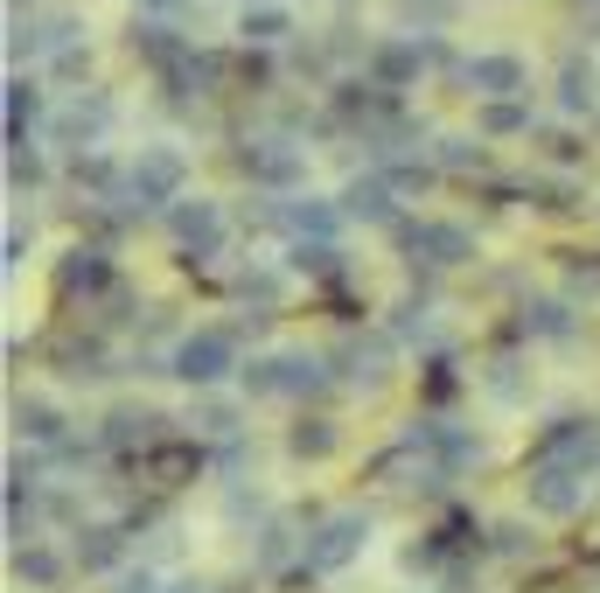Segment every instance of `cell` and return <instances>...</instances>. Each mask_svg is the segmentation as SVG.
<instances>
[{
  "instance_id": "obj_5",
  "label": "cell",
  "mask_w": 600,
  "mask_h": 593,
  "mask_svg": "<svg viewBox=\"0 0 600 593\" xmlns=\"http://www.w3.org/2000/svg\"><path fill=\"white\" fill-rule=\"evenodd\" d=\"M14 572H22L28 586H57V558H49V552H22V558H14Z\"/></svg>"
},
{
  "instance_id": "obj_6",
  "label": "cell",
  "mask_w": 600,
  "mask_h": 593,
  "mask_svg": "<svg viewBox=\"0 0 600 593\" xmlns=\"http://www.w3.org/2000/svg\"><path fill=\"white\" fill-rule=\"evenodd\" d=\"M120 593H161V580H154V572H126Z\"/></svg>"
},
{
  "instance_id": "obj_2",
  "label": "cell",
  "mask_w": 600,
  "mask_h": 593,
  "mask_svg": "<svg viewBox=\"0 0 600 593\" xmlns=\"http://www.w3.org/2000/svg\"><path fill=\"white\" fill-rule=\"evenodd\" d=\"M530 503L552 509V517H565V509H579V489L565 482V475H538V482H530Z\"/></svg>"
},
{
  "instance_id": "obj_4",
  "label": "cell",
  "mask_w": 600,
  "mask_h": 593,
  "mask_svg": "<svg viewBox=\"0 0 600 593\" xmlns=\"http://www.w3.org/2000/svg\"><path fill=\"white\" fill-rule=\"evenodd\" d=\"M77 558H85V566H120V531H85Z\"/></svg>"
},
{
  "instance_id": "obj_3",
  "label": "cell",
  "mask_w": 600,
  "mask_h": 593,
  "mask_svg": "<svg viewBox=\"0 0 600 593\" xmlns=\"http://www.w3.org/2000/svg\"><path fill=\"white\" fill-rule=\"evenodd\" d=\"M216 364H224V342H189V350H182V377H216Z\"/></svg>"
},
{
  "instance_id": "obj_1",
  "label": "cell",
  "mask_w": 600,
  "mask_h": 593,
  "mask_svg": "<svg viewBox=\"0 0 600 593\" xmlns=\"http://www.w3.org/2000/svg\"><path fill=\"white\" fill-rule=\"evenodd\" d=\"M363 545V517H336V523H322V531L308 538V572H336L349 566Z\"/></svg>"
}]
</instances>
